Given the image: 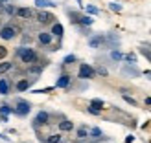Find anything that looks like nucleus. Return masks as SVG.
Listing matches in <instances>:
<instances>
[{
  "label": "nucleus",
  "mask_w": 151,
  "mask_h": 143,
  "mask_svg": "<svg viewBox=\"0 0 151 143\" xmlns=\"http://www.w3.org/2000/svg\"><path fill=\"white\" fill-rule=\"evenodd\" d=\"M15 59L17 61H20L22 64H35V63H39V53L33 50V48H29V46H19L17 50H15Z\"/></svg>",
  "instance_id": "nucleus-1"
},
{
  "label": "nucleus",
  "mask_w": 151,
  "mask_h": 143,
  "mask_svg": "<svg viewBox=\"0 0 151 143\" xmlns=\"http://www.w3.org/2000/svg\"><path fill=\"white\" fill-rule=\"evenodd\" d=\"M29 112H32V103L26 99H15V107H13V114L19 117H26Z\"/></svg>",
  "instance_id": "nucleus-2"
},
{
  "label": "nucleus",
  "mask_w": 151,
  "mask_h": 143,
  "mask_svg": "<svg viewBox=\"0 0 151 143\" xmlns=\"http://www.w3.org/2000/svg\"><path fill=\"white\" fill-rule=\"evenodd\" d=\"M17 35H19V28L13 24H4L0 28V39L2 41H13Z\"/></svg>",
  "instance_id": "nucleus-3"
},
{
  "label": "nucleus",
  "mask_w": 151,
  "mask_h": 143,
  "mask_svg": "<svg viewBox=\"0 0 151 143\" xmlns=\"http://www.w3.org/2000/svg\"><path fill=\"white\" fill-rule=\"evenodd\" d=\"M50 123V114L46 110H41V112H37V116L33 117V129L37 130L39 127H46Z\"/></svg>",
  "instance_id": "nucleus-4"
},
{
  "label": "nucleus",
  "mask_w": 151,
  "mask_h": 143,
  "mask_svg": "<svg viewBox=\"0 0 151 143\" xmlns=\"http://www.w3.org/2000/svg\"><path fill=\"white\" fill-rule=\"evenodd\" d=\"M35 18H37V22H39V24H54V22L57 20L55 17H54V15H52V13H48V11H35Z\"/></svg>",
  "instance_id": "nucleus-5"
},
{
  "label": "nucleus",
  "mask_w": 151,
  "mask_h": 143,
  "mask_svg": "<svg viewBox=\"0 0 151 143\" xmlns=\"http://www.w3.org/2000/svg\"><path fill=\"white\" fill-rule=\"evenodd\" d=\"M94 75H96V70L90 64H79V72H78L79 79H92Z\"/></svg>",
  "instance_id": "nucleus-6"
},
{
  "label": "nucleus",
  "mask_w": 151,
  "mask_h": 143,
  "mask_svg": "<svg viewBox=\"0 0 151 143\" xmlns=\"http://www.w3.org/2000/svg\"><path fill=\"white\" fill-rule=\"evenodd\" d=\"M15 15H17L19 18H22V20H29V18L35 17V11L32 9V7H17Z\"/></svg>",
  "instance_id": "nucleus-7"
},
{
  "label": "nucleus",
  "mask_w": 151,
  "mask_h": 143,
  "mask_svg": "<svg viewBox=\"0 0 151 143\" xmlns=\"http://www.w3.org/2000/svg\"><path fill=\"white\" fill-rule=\"evenodd\" d=\"M37 41H39L41 46H50L52 41H54V35L50 31H41V33H37Z\"/></svg>",
  "instance_id": "nucleus-8"
},
{
  "label": "nucleus",
  "mask_w": 151,
  "mask_h": 143,
  "mask_svg": "<svg viewBox=\"0 0 151 143\" xmlns=\"http://www.w3.org/2000/svg\"><path fill=\"white\" fill-rule=\"evenodd\" d=\"M9 94H11L9 77H0V95H9Z\"/></svg>",
  "instance_id": "nucleus-9"
},
{
  "label": "nucleus",
  "mask_w": 151,
  "mask_h": 143,
  "mask_svg": "<svg viewBox=\"0 0 151 143\" xmlns=\"http://www.w3.org/2000/svg\"><path fill=\"white\" fill-rule=\"evenodd\" d=\"M88 46L90 48H101V46H105V35H92L88 39Z\"/></svg>",
  "instance_id": "nucleus-10"
},
{
  "label": "nucleus",
  "mask_w": 151,
  "mask_h": 143,
  "mask_svg": "<svg viewBox=\"0 0 151 143\" xmlns=\"http://www.w3.org/2000/svg\"><path fill=\"white\" fill-rule=\"evenodd\" d=\"M70 83H72V77H70L68 73H63L61 77L57 79L55 88H65V90H66V88H70Z\"/></svg>",
  "instance_id": "nucleus-11"
},
{
  "label": "nucleus",
  "mask_w": 151,
  "mask_h": 143,
  "mask_svg": "<svg viewBox=\"0 0 151 143\" xmlns=\"http://www.w3.org/2000/svg\"><path fill=\"white\" fill-rule=\"evenodd\" d=\"M35 79H19L17 83H15V90L17 92H24V90H28L29 86H32V83Z\"/></svg>",
  "instance_id": "nucleus-12"
},
{
  "label": "nucleus",
  "mask_w": 151,
  "mask_h": 143,
  "mask_svg": "<svg viewBox=\"0 0 151 143\" xmlns=\"http://www.w3.org/2000/svg\"><path fill=\"white\" fill-rule=\"evenodd\" d=\"M122 73H125V75H131V77H138V75H140V70H138L137 66H134V64L131 63V64H125L124 68H122Z\"/></svg>",
  "instance_id": "nucleus-13"
},
{
  "label": "nucleus",
  "mask_w": 151,
  "mask_h": 143,
  "mask_svg": "<svg viewBox=\"0 0 151 143\" xmlns=\"http://www.w3.org/2000/svg\"><path fill=\"white\" fill-rule=\"evenodd\" d=\"M54 37H57V39H61L63 37V33H65V29H63V26L59 24V22H54V24H52V31H50Z\"/></svg>",
  "instance_id": "nucleus-14"
},
{
  "label": "nucleus",
  "mask_w": 151,
  "mask_h": 143,
  "mask_svg": "<svg viewBox=\"0 0 151 143\" xmlns=\"http://www.w3.org/2000/svg\"><path fill=\"white\" fill-rule=\"evenodd\" d=\"M66 15L70 17V22H72V24H79V22H81V17H83L81 13L72 11V9H66Z\"/></svg>",
  "instance_id": "nucleus-15"
},
{
  "label": "nucleus",
  "mask_w": 151,
  "mask_h": 143,
  "mask_svg": "<svg viewBox=\"0 0 151 143\" xmlns=\"http://www.w3.org/2000/svg\"><path fill=\"white\" fill-rule=\"evenodd\" d=\"M13 63H9V61H2L0 63V75H6V73H9L11 70H13Z\"/></svg>",
  "instance_id": "nucleus-16"
},
{
  "label": "nucleus",
  "mask_w": 151,
  "mask_h": 143,
  "mask_svg": "<svg viewBox=\"0 0 151 143\" xmlns=\"http://www.w3.org/2000/svg\"><path fill=\"white\" fill-rule=\"evenodd\" d=\"M74 129V123L68 121V119H61V123H59V130L61 132H70Z\"/></svg>",
  "instance_id": "nucleus-17"
},
{
  "label": "nucleus",
  "mask_w": 151,
  "mask_h": 143,
  "mask_svg": "<svg viewBox=\"0 0 151 143\" xmlns=\"http://www.w3.org/2000/svg\"><path fill=\"white\" fill-rule=\"evenodd\" d=\"M35 6L41 7V9H46V7H54V6H57V4L52 2V0H35Z\"/></svg>",
  "instance_id": "nucleus-18"
},
{
  "label": "nucleus",
  "mask_w": 151,
  "mask_h": 143,
  "mask_svg": "<svg viewBox=\"0 0 151 143\" xmlns=\"http://www.w3.org/2000/svg\"><path fill=\"white\" fill-rule=\"evenodd\" d=\"M41 141H46V143H61L63 138H61V134H52V136H48V138H41Z\"/></svg>",
  "instance_id": "nucleus-19"
},
{
  "label": "nucleus",
  "mask_w": 151,
  "mask_h": 143,
  "mask_svg": "<svg viewBox=\"0 0 151 143\" xmlns=\"http://www.w3.org/2000/svg\"><path fill=\"white\" fill-rule=\"evenodd\" d=\"M0 114H4V116L13 114V107H11V105H7V103H2V105H0Z\"/></svg>",
  "instance_id": "nucleus-20"
},
{
  "label": "nucleus",
  "mask_w": 151,
  "mask_h": 143,
  "mask_svg": "<svg viewBox=\"0 0 151 143\" xmlns=\"http://www.w3.org/2000/svg\"><path fill=\"white\" fill-rule=\"evenodd\" d=\"M111 59H112V61H122V59H124V53H122V51H120V50H111Z\"/></svg>",
  "instance_id": "nucleus-21"
},
{
  "label": "nucleus",
  "mask_w": 151,
  "mask_h": 143,
  "mask_svg": "<svg viewBox=\"0 0 151 143\" xmlns=\"http://www.w3.org/2000/svg\"><path fill=\"white\" fill-rule=\"evenodd\" d=\"M92 22H94V20H92V17H88V15H83L79 24H81V26H87V28H88V26H92Z\"/></svg>",
  "instance_id": "nucleus-22"
},
{
  "label": "nucleus",
  "mask_w": 151,
  "mask_h": 143,
  "mask_svg": "<svg viewBox=\"0 0 151 143\" xmlns=\"http://www.w3.org/2000/svg\"><path fill=\"white\" fill-rule=\"evenodd\" d=\"M78 138H81V139L88 138V129H87V127H79V129H78Z\"/></svg>",
  "instance_id": "nucleus-23"
},
{
  "label": "nucleus",
  "mask_w": 151,
  "mask_h": 143,
  "mask_svg": "<svg viewBox=\"0 0 151 143\" xmlns=\"http://www.w3.org/2000/svg\"><path fill=\"white\" fill-rule=\"evenodd\" d=\"M90 107H94V108H98V110H101V108L105 107V103H103L101 99H92V101H90Z\"/></svg>",
  "instance_id": "nucleus-24"
},
{
  "label": "nucleus",
  "mask_w": 151,
  "mask_h": 143,
  "mask_svg": "<svg viewBox=\"0 0 151 143\" xmlns=\"http://www.w3.org/2000/svg\"><path fill=\"white\" fill-rule=\"evenodd\" d=\"M109 9L114 11V13H122V6H120L118 2H111V4H109Z\"/></svg>",
  "instance_id": "nucleus-25"
},
{
  "label": "nucleus",
  "mask_w": 151,
  "mask_h": 143,
  "mask_svg": "<svg viewBox=\"0 0 151 143\" xmlns=\"http://www.w3.org/2000/svg\"><path fill=\"white\" fill-rule=\"evenodd\" d=\"M88 134H90L92 138H100V136H101V129L94 127V129H90V130H88Z\"/></svg>",
  "instance_id": "nucleus-26"
},
{
  "label": "nucleus",
  "mask_w": 151,
  "mask_h": 143,
  "mask_svg": "<svg viewBox=\"0 0 151 143\" xmlns=\"http://www.w3.org/2000/svg\"><path fill=\"white\" fill-rule=\"evenodd\" d=\"M122 97H124V101H125V103H129V105H133V107H137V101H134L131 95H127V94L124 92V94H122Z\"/></svg>",
  "instance_id": "nucleus-27"
},
{
  "label": "nucleus",
  "mask_w": 151,
  "mask_h": 143,
  "mask_svg": "<svg viewBox=\"0 0 151 143\" xmlns=\"http://www.w3.org/2000/svg\"><path fill=\"white\" fill-rule=\"evenodd\" d=\"M124 59L127 63H133V64H137V55L134 53H127V55H124Z\"/></svg>",
  "instance_id": "nucleus-28"
},
{
  "label": "nucleus",
  "mask_w": 151,
  "mask_h": 143,
  "mask_svg": "<svg viewBox=\"0 0 151 143\" xmlns=\"http://www.w3.org/2000/svg\"><path fill=\"white\" fill-rule=\"evenodd\" d=\"M76 61H78V57H76V55H66V57L63 59L65 64H72V63H76Z\"/></svg>",
  "instance_id": "nucleus-29"
},
{
  "label": "nucleus",
  "mask_w": 151,
  "mask_h": 143,
  "mask_svg": "<svg viewBox=\"0 0 151 143\" xmlns=\"http://www.w3.org/2000/svg\"><path fill=\"white\" fill-rule=\"evenodd\" d=\"M87 13L88 15H100V9L96 6H87Z\"/></svg>",
  "instance_id": "nucleus-30"
},
{
  "label": "nucleus",
  "mask_w": 151,
  "mask_h": 143,
  "mask_svg": "<svg viewBox=\"0 0 151 143\" xmlns=\"http://www.w3.org/2000/svg\"><path fill=\"white\" fill-rule=\"evenodd\" d=\"M87 112H88V114H92V116H101V110H98V108H94V107H88Z\"/></svg>",
  "instance_id": "nucleus-31"
},
{
  "label": "nucleus",
  "mask_w": 151,
  "mask_h": 143,
  "mask_svg": "<svg viewBox=\"0 0 151 143\" xmlns=\"http://www.w3.org/2000/svg\"><path fill=\"white\" fill-rule=\"evenodd\" d=\"M94 70H96V73H100V75H103V77H107V73H109L107 70L103 68V66H98V68H94Z\"/></svg>",
  "instance_id": "nucleus-32"
},
{
  "label": "nucleus",
  "mask_w": 151,
  "mask_h": 143,
  "mask_svg": "<svg viewBox=\"0 0 151 143\" xmlns=\"http://www.w3.org/2000/svg\"><path fill=\"white\" fill-rule=\"evenodd\" d=\"M6 57H7V48L6 46H0V61L6 59Z\"/></svg>",
  "instance_id": "nucleus-33"
},
{
  "label": "nucleus",
  "mask_w": 151,
  "mask_h": 143,
  "mask_svg": "<svg viewBox=\"0 0 151 143\" xmlns=\"http://www.w3.org/2000/svg\"><path fill=\"white\" fill-rule=\"evenodd\" d=\"M32 42V37H29L28 33H24V37H22V46H26V44Z\"/></svg>",
  "instance_id": "nucleus-34"
},
{
  "label": "nucleus",
  "mask_w": 151,
  "mask_h": 143,
  "mask_svg": "<svg viewBox=\"0 0 151 143\" xmlns=\"http://www.w3.org/2000/svg\"><path fill=\"white\" fill-rule=\"evenodd\" d=\"M140 53L144 55V57H147L149 61H151V51H147V50H140Z\"/></svg>",
  "instance_id": "nucleus-35"
},
{
  "label": "nucleus",
  "mask_w": 151,
  "mask_h": 143,
  "mask_svg": "<svg viewBox=\"0 0 151 143\" xmlns=\"http://www.w3.org/2000/svg\"><path fill=\"white\" fill-rule=\"evenodd\" d=\"M0 121H2V123H7V121H9V116H4V114H0Z\"/></svg>",
  "instance_id": "nucleus-36"
},
{
  "label": "nucleus",
  "mask_w": 151,
  "mask_h": 143,
  "mask_svg": "<svg viewBox=\"0 0 151 143\" xmlns=\"http://www.w3.org/2000/svg\"><path fill=\"white\" fill-rule=\"evenodd\" d=\"M133 141H134V136L131 134V136H127V138H125V141H124V143H133Z\"/></svg>",
  "instance_id": "nucleus-37"
},
{
  "label": "nucleus",
  "mask_w": 151,
  "mask_h": 143,
  "mask_svg": "<svg viewBox=\"0 0 151 143\" xmlns=\"http://www.w3.org/2000/svg\"><path fill=\"white\" fill-rule=\"evenodd\" d=\"M0 139H4V141H11V138H7V136H4V134H0Z\"/></svg>",
  "instance_id": "nucleus-38"
},
{
  "label": "nucleus",
  "mask_w": 151,
  "mask_h": 143,
  "mask_svg": "<svg viewBox=\"0 0 151 143\" xmlns=\"http://www.w3.org/2000/svg\"><path fill=\"white\" fill-rule=\"evenodd\" d=\"M146 105H149V107H151V97H146Z\"/></svg>",
  "instance_id": "nucleus-39"
},
{
  "label": "nucleus",
  "mask_w": 151,
  "mask_h": 143,
  "mask_svg": "<svg viewBox=\"0 0 151 143\" xmlns=\"http://www.w3.org/2000/svg\"><path fill=\"white\" fill-rule=\"evenodd\" d=\"M144 75H146V77H149V79H151V72H144Z\"/></svg>",
  "instance_id": "nucleus-40"
},
{
  "label": "nucleus",
  "mask_w": 151,
  "mask_h": 143,
  "mask_svg": "<svg viewBox=\"0 0 151 143\" xmlns=\"http://www.w3.org/2000/svg\"><path fill=\"white\" fill-rule=\"evenodd\" d=\"M7 2H9V0H0V4H7Z\"/></svg>",
  "instance_id": "nucleus-41"
},
{
  "label": "nucleus",
  "mask_w": 151,
  "mask_h": 143,
  "mask_svg": "<svg viewBox=\"0 0 151 143\" xmlns=\"http://www.w3.org/2000/svg\"><path fill=\"white\" fill-rule=\"evenodd\" d=\"M78 4H79V6H83V0H78Z\"/></svg>",
  "instance_id": "nucleus-42"
}]
</instances>
